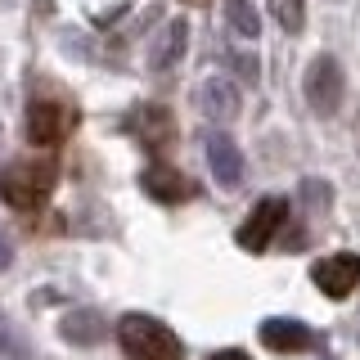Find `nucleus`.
<instances>
[{
	"mask_svg": "<svg viewBox=\"0 0 360 360\" xmlns=\"http://www.w3.org/2000/svg\"><path fill=\"white\" fill-rule=\"evenodd\" d=\"M9 262H14V243L0 234V270H9Z\"/></svg>",
	"mask_w": 360,
	"mask_h": 360,
	"instance_id": "17",
	"label": "nucleus"
},
{
	"mask_svg": "<svg viewBox=\"0 0 360 360\" xmlns=\"http://www.w3.org/2000/svg\"><path fill=\"white\" fill-rule=\"evenodd\" d=\"M185 41H189V22L185 18H172L162 32H158V41H153V50H149V68H153V72H167V68L185 54Z\"/></svg>",
	"mask_w": 360,
	"mask_h": 360,
	"instance_id": "13",
	"label": "nucleus"
},
{
	"mask_svg": "<svg viewBox=\"0 0 360 360\" xmlns=\"http://www.w3.org/2000/svg\"><path fill=\"white\" fill-rule=\"evenodd\" d=\"M127 131L135 135V140L144 144L149 153H162V149H172V140H176V122H172V108L167 104H140L127 117Z\"/></svg>",
	"mask_w": 360,
	"mask_h": 360,
	"instance_id": "6",
	"label": "nucleus"
},
{
	"mask_svg": "<svg viewBox=\"0 0 360 360\" xmlns=\"http://www.w3.org/2000/svg\"><path fill=\"white\" fill-rule=\"evenodd\" d=\"M212 360H252V356H243V352H217Z\"/></svg>",
	"mask_w": 360,
	"mask_h": 360,
	"instance_id": "18",
	"label": "nucleus"
},
{
	"mask_svg": "<svg viewBox=\"0 0 360 360\" xmlns=\"http://www.w3.org/2000/svg\"><path fill=\"white\" fill-rule=\"evenodd\" d=\"M302 90H307V104L315 117H338V108H342V68H338L333 54L311 59Z\"/></svg>",
	"mask_w": 360,
	"mask_h": 360,
	"instance_id": "3",
	"label": "nucleus"
},
{
	"mask_svg": "<svg viewBox=\"0 0 360 360\" xmlns=\"http://www.w3.org/2000/svg\"><path fill=\"white\" fill-rule=\"evenodd\" d=\"M311 279H315V288H320L324 297L342 302V297H352L360 288V257L356 252H333V257H324V262H315Z\"/></svg>",
	"mask_w": 360,
	"mask_h": 360,
	"instance_id": "5",
	"label": "nucleus"
},
{
	"mask_svg": "<svg viewBox=\"0 0 360 360\" xmlns=\"http://www.w3.org/2000/svg\"><path fill=\"white\" fill-rule=\"evenodd\" d=\"M284 217H288V202L284 198H262L252 212H248V221L239 225V248H248V252H266V248L275 243Z\"/></svg>",
	"mask_w": 360,
	"mask_h": 360,
	"instance_id": "4",
	"label": "nucleus"
},
{
	"mask_svg": "<svg viewBox=\"0 0 360 360\" xmlns=\"http://www.w3.org/2000/svg\"><path fill=\"white\" fill-rule=\"evenodd\" d=\"M68 127H72V112H68L59 99H37V104L27 108V122H22V131H27L32 144H41V149H50V144H59Z\"/></svg>",
	"mask_w": 360,
	"mask_h": 360,
	"instance_id": "8",
	"label": "nucleus"
},
{
	"mask_svg": "<svg viewBox=\"0 0 360 360\" xmlns=\"http://www.w3.org/2000/svg\"><path fill=\"white\" fill-rule=\"evenodd\" d=\"M185 5H198V0H185Z\"/></svg>",
	"mask_w": 360,
	"mask_h": 360,
	"instance_id": "19",
	"label": "nucleus"
},
{
	"mask_svg": "<svg viewBox=\"0 0 360 360\" xmlns=\"http://www.w3.org/2000/svg\"><path fill=\"white\" fill-rule=\"evenodd\" d=\"M270 9L284 32H302V22H307V0H270Z\"/></svg>",
	"mask_w": 360,
	"mask_h": 360,
	"instance_id": "15",
	"label": "nucleus"
},
{
	"mask_svg": "<svg viewBox=\"0 0 360 360\" xmlns=\"http://www.w3.org/2000/svg\"><path fill=\"white\" fill-rule=\"evenodd\" d=\"M59 333H63V342H72V347H95L99 338L108 333V324H104V315H99V311L82 307V311H68L63 320H59Z\"/></svg>",
	"mask_w": 360,
	"mask_h": 360,
	"instance_id": "12",
	"label": "nucleus"
},
{
	"mask_svg": "<svg viewBox=\"0 0 360 360\" xmlns=\"http://www.w3.org/2000/svg\"><path fill=\"white\" fill-rule=\"evenodd\" d=\"M207 167H212V176H217V185H225V189H234L243 180V153H239V144L230 140L225 131H212L207 135Z\"/></svg>",
	"mask_w": 360,
	"mask_h": 360,
	"instance_id": "10",
	"label": "nucleus"
},
{
	"mask_svg": "<svg viewBox=\"0 0 360 360\" xmlns=\"http://www.w3.org/2000/svg\"><path fill=\"white\" fill-rule=\"evenodd\" d=\"M225 22H230L234 32H239V37H262V18H257V9L248 5V0H230V5H225Z\"/></svg>",
	"mask_w": 360,
	"mask_h": 360,
	"instance_id": "14",
	"label": "nucleus"
},
{
	"mask_svg": "<svg viewBox=\"0 0 360 360\" xmlns=\"http://www.w3.org/2000/svg\"><path fill=\"white\" fill-rule=\"evenodd\" d=\"M140 189H144L153 202H167V207H176V202H189V198L198 194V185H194L185 172H176L172 162L144 167V172H140Z\"/></svg>",
	"mask_w": 360,
	"mask_h": 360,
	"instance_id": "7",
	"label": "nucleus"
},
{
	"mask_svg": "<svg viewBox=\"0 0 360 360\" xmlns=\"http://www.w3.org/2000/svg\"><path fill=\"white\" fill-rule=\"evenodd\" d=\"M262 342L279 356H297V352H311L315 347V329H307L302 320H284V315H279V320L262 324Z\"/></svg>",
	"mask_w": 360,
	"mask_h": 360,
	"instance_id": "11",
	"label": "nucleus"
},
{
	"mask_svg": "<svg viewBox=\"0 0 360 360\" xmlns=\"http://www.w3.org/2000/svg\"><path fill=\"white\" fill-rule=\"evenodd\" d=\"M22 352H18V338H14V329H9V320L0 315V360H18Z\"/></svg>",
	"mask_w": 360,
	"mask_h": 360,
	"instance_id": "16",
	"label": "nucleus"
},
{
	"mask_svg": "<svg viewBox=\"0 0 360 360\" xmlns=\"http://www.w3.org/2000/svg\"><path fill=\"white\" fill-rule=\"evenodd\" d=\"M54 176H59V162H54V158H22V162H9L5 172H0V198L14 212H37V207H45V198H50Z\"/></svg>",
	"mask_w": 360,
	"mask_h": 360,
	"instance_id": "1",
	"label": "nucleus"
},
{
	"mask_svg": "<svg viewBox=\"0 0 360 360\" xmlns=\"http://www.w3.org/2000/svg\"><path fill=\"white\" fill-rule=\"evenodd\" d=\"M117 342H122V356L127 360H185L180 338L162 320H153L144 311H131L117 320Z\"/></svg>",
	"mask_w": 360,
	"mask_h": 360,
	"instance_id": "2",
	"label": "nucleus"
},
{
	"mask_svg": "<svg viewBox=\"0 0 360 360\" xmlns=\"http://www.w3.org/2000/svg\"><path fill=\"white\" fill-rule=\"evenodd\" d=\"M194 104L212 122H234L239 117V86L230 77H202V86L194 90Z\"/></svg>",
	"mask_w": 360,
	"mask_h": 360,
	"instance_id": "9",
	"label": "nucleus"
}]
</instances>
